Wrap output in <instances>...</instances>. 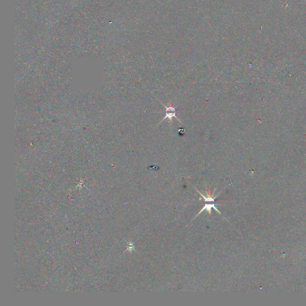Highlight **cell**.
Masks as SVG:
<instances>
[{
	"instance_id": "7a4b0ae2",
	"label": "cell",
	"mask_w": 306,
	"mask_h": 306,
	"mask_svg": "<svg viewBox=\"0 0 306 306\" xmlns=\"http://www.w3.org/2000/svg\"><path fill=\"white\" fill-rule=\"evenodd\" d=\"M215 205H216L215 204H205L203 208L202 209V210L199 212V213L197 214V215H196V217L194 218V219H195V218L197 217L198 215H199L200 213H202V212L203 211H204V210H206V211H207V212H208V213H209V214H211V209H212V208H213V209H214L216 211H217L218 213H219L220 214H221V212L218 211V209L217 208H216ZM194 219H193V220H194Z\"/></svg>"
},
{
	"instance_id": "3957f363",
	"label": "cell",
	"mask_w": 306,
	"mask_h": 306,
	"mask_svg": "<svg viewBox=\"0 0 306 306\" xmlns=\"http://www.w3.org/2000/svg\"><path fill=\"white\" fill-rule=\"evenodd\" d=\"M196 190H197V191L198 193H199V194H200L201 195V196H202V197L203 198V199H204V202H215V198H216V197H217V196H218V194H219H219H218V195H217V196H215V197H212V196H211L210 195V194H211V192H210V191H208V193H207V196H207V197H206V196H204V195H203V194H202V193H200V192L199 191H198V190H197V189H196Z\"/></svg>"
},
{
	"instance_id": "6da1fadb",
	"label": "cell",
	"mask_w": 306,
	"mask_h": 306,
	"mask_svg": "<svg viewBox=\"0 0 306 306\" xmlns=\"http://www.w3.org/2000/svg\"><path fill=\"white\" fill-rule=\"evenodd\" d=\"M161 104L163 105L165 109H166V115L165 117L162 119V120L158 123V125H159L162 121H163V120H165V119H169V121L170 122V123H172V118L173 117H175L180 123H181V120H180L179 119H178V117H176V110L175 108L174 107H173L172 106V102H170L169 103H168V105L169 106H167L166 105H164L163 103H161Z\"/></svg>"
}]
</instances>
